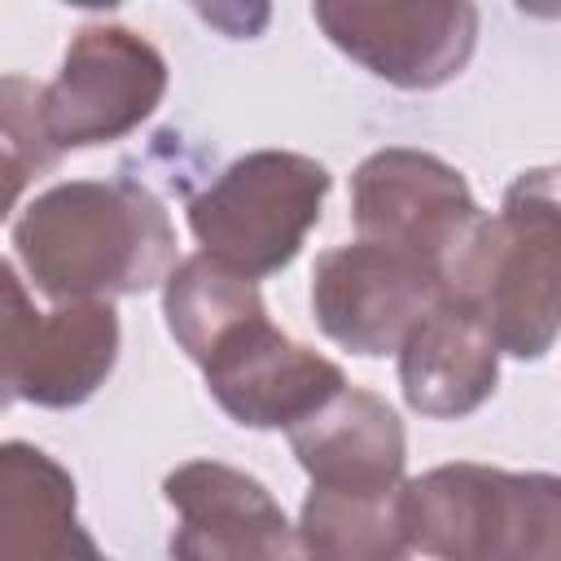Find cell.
<instances>
[{
	"label": "cell",
	"instance_id": "6da1fadb",
	"mask_svg": "<svg viewBox=\"0 0 561 561\" xmlns=\"http://www.w3.org/2000/svg\"><path fill=\"white\" fill-rule=\"evenodd\" d=\"M13 263L53 302H110L167 285L175 228L131 180H66L31 197L13 224Z\"/></svg>",
	"mask_w": 561,
	"mask_h": 561
},
{
	"label": "cell",
	"instance_id": "7a4b0ae2",
	"mask_svg": "<svg viewBox=\"0 0 561 561\" xmlns=\"http://www.w3.org/2000/svg\"><path fill=\"white\" fill-rule=\"evenodd\" d=\"M447 298L469 302L500 355L543 359L561 337V167L522 171L486 215Z\"/></svg>",
	"mask_w": 561,
	"mask_h": 561
},
{
	"label": "cell",
	"instance_id": "3957f363",
	"mask_svg": "<svg viewBox=\"0 0 561 561\" xmlns=\"http://www.w3.org/2000/svg\"><path fill=\"white\" fill-rule=\"evenodd\" d=\"M399 526L434 561H561V473L438 465L403 482Z\"/></svg>",
	"mask_w": 561,
	"mask_h": 561
},
{
	"label": "cell",
	"instance_id": "277c9868",
	"mask_svg": "<svg viewBox=\"0 0 561 561\" xmlns=\"http://www.w3.org/2000/svg\"><path fill=\"white\" fill-rule=\"evenodd\" d=\"M329 188L333 175L324 162L294 149H254L188 202V232L206 259L259 285L298 259Z\"/></svg>",
	"mask_w": 561,
	"mask_h": 561
},
{
	"label": "cell",
	"instance_id": "5b68a950",
	"mask_svg": "<svg viewBox=\"0 0 561 561\" xmlns=\"http://www.w3.org/2000/svg\"><path fill=\"white\" fill-rule=\"evenodd\" d=\"M351 219L364 241L425 263L447 294L486 228V210L473 202L469 180L438 153L408 145H386L355 167Z\"/></svg>",
	"mask_w": 561,
	"mask_h": 561
},
{
	"label": "cell",
	"instance_id": "8992f818",
	"mask_svg": "<svg viewBox=\"0 0 561 561\" xmlns=\"http://www.w3.org/2000/svg\"><path fill=\"white\" fill-rule=\"evenodd\" d=\"M167 96V57L123 22H83L61 70L39 88L44 131L57 153L131 136Z\"/></svg>",
	"mask_w": 561,
	"mask_h": 561
},
{
	"label": "cell",
	"instance_id": "52a82bcc",
	"mask_svg": "<svg viewBox=\"0 0 561 561\" xmlns=\"http://www.w3.org/2000/svg\"><path fill=\"white\" fill-rule=\"evenodd\" d=\"M118 311L110 302H57L35 311L18 263H4V399L35 408L88 403L118 359Z\"/></svg>",
	"mask_w": 561,
	"mask_h": 561
},
{
	"label": "cell",
	"instance_id": "ba28073f",
	"mask_svg": "<svg viewBox=\"0 0 561 561\" xmlns=\"http://www.w3.org/2000/svg\"><path fill=\"white\" fill-rule=\"evenodd\" d=\"M447 298L443 280L403 250L346 241L311 267V316L329 342L359 359L399 355L408 333Z\"/></svg>",
	"mask_w": 561,
	"mask_h": 561
},
{
	"label": "cell",
	"instance_id": "9c48e42d",
	"mask_svg": "<svg viewBox=\"0 0 561 561\" xmlns=\"http://www.w3.org/2000/svg\"><path fill=\"white\" fill-rule=\"evenodd\" d=\"M311 18L337 53L403 92L451 83L478 44V9L465 0H320Z\"/></svg>",
	"mask_w": 561,
	"mask_h": 561
},
{
	"label": "cell",
	"instance_id": "30bf717a",
	"mask_svg": "<svg viewBox=\"0 0 561 561\" xmlns=\"http://www.w3.org/2000/svg\"><path fill=\"white\" fill-rule=\"evenodd\" d=\"M162 495L180 513L171 561H302L298 526L276 495L224 460L175 465Z\"/></svg>",
	"mask_w": 561,
	"mask_h": 561
},
{
	"label": "cell",
	"instance_id": "8fae6325",
	"mask_svg": "<svg viewBox=\"0 0 561 561\" xmlns=\"http://www.w3.org/2000/svg\"><path fill=\"white\" fill-rule=\"evenodd\" d=\"M210 399L245 430H294L346 390V373L320 351L280 333L267 316L232 333L206 364Z\"/></svg>",
	"mask_w": 561,
	"mask_h": 561
},
{
	"label": "cell",
	"instance_id": "7c38bea8",
	"mask_svg": "<svg viewBox=\"0 0 561 561\" xmlns=\"http://www.w3.org/2000/svg\"><path fill=\"white\" fill-rule=\"evenodd\" d=\"M289 451L298 456L311 486L346 495H394L408 478V434L399 412L373 390L346 386L316 416L289 430Z\"/></svg>",
	"mask_w": 561,
	"mask_h": 561
},
{
	"label": "cell",
	"instance_id": "4fadbf2b",
	"mask_svg": "<svg viewBox=\"0 0 561 561\" xmlns=\"http://www.w3.org/2000/svg\"><path fill=\"white\" fill-rule=\"evenodd\" d=\"M495 381L500 346L460 298H443L399 346V390L416 416L460 421L495 394Z\"/></svg>",
	"mask_w": 561,
	"mask_h": 561
},
{
	"label": "cell",
	"instance_id": "5bb4252c",
	"mask_svg": "<svg viewBox=\"0 0 561 561\" xmlns=\"http://www.w3.org/2000/svg\"><path fill=\"white\" fill-rule=\"evenodd\" d=\"M0 561H110L79 522V491L44 447H0Z\"/></svg>",
	"mask_w": 561,
	"mask_h": 561
},
{
	"label": "cell",
	"instance_id": "9a60e30c",
	"mask_svg": "<svg viewBox=\"0 0 561 561\" xmlns=\"http://www.w3.org/2000/svg\"><path fill=\"white\" fill-rule=\"evenodd\" d=\"M162 316L175 346L202 368L232 333L267 316V307L254 280L228 272L206 254H188L162 285Z\"/></svg>",
	"mask_w": 561,
	"mask_h": 561
},
{
	"label": "cell",
	"instance_id": "2e32d148",
	"mask_svg": "<svg viewBox=\"0 0 561 561\" xmlns=\"http://www.w3.org/2000/svg\"><path fill=\"white\" fill-rule=\"evenodd\" d=\"M399 491L346 495L311 486L298 513L302 561H412V543L399 526Z\"/></svg>",
	"mask_w": 561,
	"mask_h": 561
},
{
	"label": "cell",
	"instance_id": "e0dca14e",
	"mask_svg": "<svg viewBox=\"0 0 561 561\" xmlns=\"http://www.w3.org/2000/svg\"><path fill=\"white\" fill-rule=\"evenodd\" d=\"M4 101V175H9V206H18L26 180L44 175L48 167H57V149L44 131V114H39V83L22 79V75H4L0 88Z\"/></svg>",
	"mask_w": 561,
	"mask_h": 561
}]
</instances>
